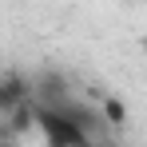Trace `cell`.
<instances>
[{"mask_svg":"<svg viewBox=\"0 0 147 147\" xmlns=\"http://www.w3.org/2000/svg\"><path fill=\"white\" fill-rule=\"evenodd\" d=\"M88 111H80L72 103L60 107H36V127L44 131L48 147H92L88 139Z\"/></svg>","mask_w":147,"mask_h":147,"instance_id":"6da1fadb","label":"cell"},{"mask_svg":"<svg viewBox=\"0 0 147 147\" xmlns=\"http://www.w3.org/2000/svg\"><path fill=\"white\" fill-rule=\"evenodd\" d=\"M32 99V80L20 72H8V76H0V111L8 115L12 107H20V103H28Z\"/></svg>","mask_w":147,"mask_h":147,"instance_id":"7a4b0ae2","label":"cell"},{"mask_svg":"<svg viewBox=\"0 0 147 147\" xmlns=\"http://www.w3.org/2000/svg\"><path fill=\"white\" fill-rule=\"evenodd\" d=\"M99 115H103V123H111V127H123V123L131 119V111H127V103L119 96H103L99 99Z\"/></svg>","mask_w":147,"mask_h":147,"instance_id":"3957f363","label":"cell"},{"mask_svg":"<svg viewBox=\"0 0 147 147\" xmlns=\"http://www.w3.org/2000/svg\"><path fill=\"white\" fill-rule=\"evenodd\" d=\"M40 92H44V107H60V103H68L64 96V76H40Z\"/></svg>","mask_w":147,"mask_h":147,"instance_id":"277c9868","label":"cell"},{"mask_svg":"<svg viewBox=\"0 0 147 147\" xmlns=\"http://www.w3.org/2000/svg\"><path fill=\"white\" fill-rule=\"evenodd\" d=\"M8 127H12L16 135L32 131V127H36V107H32V103H20V107H12V111H8Z\"/></svg>","mask_w":147,"mask_h":147,"instance_id":"5b68a950","label":"cell"},{"mask_svg":"<svg viewBox=\"0 0 147 147\" xmlns=\"http://www.w3.org/2000/svg\"><path fill=\"white\" fill-rule=\"evenodd\" d=\"M0 147H20V143H12V139H0Z\"/></svg>","mask_w":147,"mask_h":147,"instance_id":"8992f818","label":"cell"},{"mask_svg":"<svg viewBox=\"0 0 147 147\" xmlns=\"http://www.w3.org/2000/svg\"><path fill=\"white\" fill-rule=\"evenodd\" d=\"M127 4H131V0H127Z\"/></svg>","mask_w":147,"mask_h":147,"instance_id":"52a82bcc","label":"cell"}]
</instances>
